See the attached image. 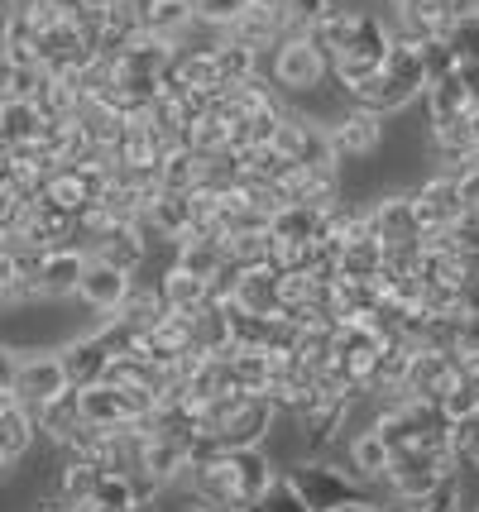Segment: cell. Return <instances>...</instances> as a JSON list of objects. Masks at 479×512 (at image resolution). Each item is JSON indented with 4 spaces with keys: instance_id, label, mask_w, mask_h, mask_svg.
<instances>
[{
    "instance_id": "6da1fadb",
    "label": "cell",
    "mask_w": 479,
    "mask_h": 512,
    "mask_svg": "<svg viewBox=\"0 0 479 512\" xmlns=\"http://www.w3.org/2000/svg\"><path fill=\"white\" fill-rule=\"evenodd\" d=\"M312 39L321 44V53L331 58V72L345 91L360 87L365 77L379 72V63L393 48V24L374 10H326L317 24H312Z\"/></svg>"
},
{
    "instance_id": "7a4b0ae2",
    "label": "cell",
    "mask_w": 479,
    "mask_h": 512,
    "mask_svg": "<svg viewBox=\"0 0 479 512\" xmlns=\"http://www.w3.org/2000/svg\"><path fill=\"white\" fill-rule=\"evenodd\" d=\"M192 484L202 498H211L216 508L235 512L240 503H250L274 484L278 474L269 465V455L259 446H226V450H197L192 455Z\"/></svg>"
},
{
    "instance_id": "3957f363",
    "label": "cell",
    "mask_w": 479,
    "mask_h": 512,
    "mask_svg": "<svg viewBox=\"0 0 479 512\" xmlns=\"http://www.w3.org/2000/svg\"><path fill=\"white\" fill-rule=\"evenodd\" d=\"M422 44L427 39L393 29V48H388V58L379 63V72L365 77L360 87H350L355 106H365L374 115H393V111H403V106H412L427 91V53H422Z\"/></svg>"
},
{
    "instance_id": "277c9868",
    "label": "cell",
    "mask_w": 479,
    "mask_h": 512,
    "mask_svg": "<svg viewBox=\"0 0 479 512\" xmlns=\"http://www.w3.org/2000/svg\"><path fill=\"white\" fill-rule=\"evenodd\" d=\"M278 407L269 393H226V398L202 407V431L197 450H226V446H259L274 426ZM192 450V455H197Z\"/></svg>"
},
{
    "instance_id": "5b68a950",
    "label": "cell",
    "mask_w": 479,
    "mask_h": 512,
    "mask_svg": "<svg viewBox=\"0 0 479 512\" xmlns=\"http://www.w3.org/2000/svg\"><path fill=\"white\" fill-rule=\"evenodd\" d=\"M288 484L297 489V498L307 503L312 512H336L345 503H360L369 498L365 479L355 469H336L331 460H307V465L288 469Z\"/></svg>"
},
{
    "instance_id": "8992f818",
    "label": "cell",
    "mask_w": 479,
    "mask_h": 512,
    "mask_svg": "<svg viewBox=\"0 0 479 512\" xmlns=\"http://www.w3.org/2000/svg\"><path fill=\"white\" fill-rule=\"evenodd\" d=\"M456 465L460 460L451 455V450H393V465H388L384 479H388V489H393V498L417 503L436 479L456 474Z\"/></svg>"
},
{
    "instance_id": "52a82bcc",
    "label": "cell",
    "mask_w": 479,
    "mask_h": 512,
    "mask_svg": "<svg viewBox=\"0 0 479 512\" xmlns=\"http://www.w3.org/2000/svg\"><path fill=\"white\" fill-rule=\"evenodd\" d=\"M269 149L288 163H321V168H336V144L331 130L317 125L312 115H278L274 134H269Z\"/></svg>"
},
{
    "instance_id": "ba28073f",
    "label": "cell",
    "mask_w": 479,
    "mask_h": 512,
    "mask_svg": "<svg viewBox=\"0 0 479 512\" xmlns=\"http://www.w3.org/2000/svg\"><path fill=\"white\" fill-rule=\"evenodd\" d=\"M77 407H82V417L101 431H115V426H135L144 422L149 412H154V402L130 393V388H120V383H87V388H77Z\"/></svg>"
},
{
    "instance_id": "9c48e42d",
    "label": "cell",
    "mask_w": 479,
    "mask_h": 512,
    "mask_svg": "<svg viewBox=\"0 0 479 512\" xmlns=\"http://www.w3.org/2000/svg\"><path fill=\"white\" fill-rule=\"evenodd\" d=\"M331 72V58L321 53L312 34H288L274 48V82L288 91H312L321 87V77Z\"/></svg>"
},
{
    "instance_id": "30bf717a",
    "label": "cell",
    "mask_w": 479,
    "mask_h": 512,
    "mask_svg": "<svg viewBox=\"0 0 479 512\" xmlns=\"http://www.w3.org/2000/svg\"><path fill=\"white\" fill-rule=\"evenodd\" d=\"M460 383V359L451 350H436V345H417L408 359V393L412 398H432L441 402L451 388Z\"/></svg>"
},
{
    "instance_id": "8fae6325",
    "label": "cell",
    "mask_w": 479,
    "mask_h": 512,
    "mask_svg": "<svg viewBox=\"0 0 479 512\" xmlns=\"http://www.w3.org/2000/svg\"><path fill=\"white\" fill-rule=\"evenodd\" d=\"M226 302L240 307L250 316H283V292H278V273L269 264H254V268H235L226 288Z\"/></svg>"
},
{
    "instance_id": "7c38bea8",
    "label": "cell",
    "mask_w": 479,
    "mask_h": 512,
    "mask_svg": "<svg viewBox=\"0 0 479 512\" xmlns=\"http://www.w3.org/2000/svg\"><path fill=\"white\" fill-rule=\"evenodd\" d=\"M130 268H115V264H106V259H92L87 254V268H82V283H77V297L92 307V312H101V316H115L120 312V302L130 297Z\"/></svg>"
},
{
    "instance_id": "4fadbf2b",
    "label": "cell",
    "mask_w": 479,
    "mask_h": 512,
    "mask_svg": "<svg viewBox=\"0 0 479 512\" xmlns=\"http://www.w3.org/2000/svg\"><path fill=\"white\" fill-rule=\"evenodd\" d=\"M15 398L29 407V412H39L44 402H53L58 393H68L72 383L63 374V359L58 355H34V359H20V374H15Z\"/></svg>"
},
{
    "instance_id": "5bb4252c",
    "label": "cell",
    "mask_w": 479,
    "mask_h": 512,
    "mask_svg": "<svg viewBox=\"0 0 479 512\" xmlns=\"http://www.w3.org/2000/svg\"><path fill=\"white\" fill-rule=\"evenodd\" d=\"M82 268H87V249L82 245L44 249L39 264H34V288H39V297H72L77 283H82Z\"/></svg>"
},
{
    "instance_id": "9a60e30c",
    "label": "cell",
    "mask_w": 479,
    "mask_h": 512,
    "mask_svg": "<svg viewBox=\"0 0 479 512\" xmlns=\"http://www.w3.org/2000/svg\"><path fill=\"white\" fill-rule=\"evenodd\" d=\"M412 206H417L422 230H446V225L465 211V197H460L456 173H432V178L412 192Z\"/></svg>"
},
{
    "instance_id": "2e32d148",
    "label": "cell",
    "mask_w": 479,
    "mask_h": 512,
    "mask_svg": "<svg viewBox=\"0 0 479 512\" xmlns=\"http://www.w3.org/2000/svg\"><path fill=\"white\" fill-rule=\"evenodd\" d=\"M87 254L106 259L115 268H139V259H144V230H139V221H101L87 235Z\"/></svg>"
},
{
    "instance_id": "e0dca14e",
    "label": "cell",
    "mask_w": 479,
    "mask_h": 512,
    "mask_svg": "<svg viewBox=\"0 0 479 512\" xmlns=\"http://www.w3.org/2000/svg\"><path fill=\"white\" fill-rule=\"evenodd\" d=\"M283 206L302 201V206H336V168H321V163H293L283 178H278Z\"/></svg>"
},
{
    "instance_id": "ac0fdd59",
    "label": "cell",
    "mask_w": 479,
    "mask_h": 512,
    "mask_svg": "<svg viewBox=\"0 0 479 512\" xmlns=\"http://www.w3.org/2000/svg\"><path fill=\"white\" fill-rule=\"evenodd\" d=\"M139 24L149 39H163V44H187V34L197 29V10L192 0H144L139 5Z\"/></svg>"
},
{
    "instance_id": "d6986e66",
    "label": "cell",
    "mask_w": 479,
    "mask_h": 512,
    "mask_svg": "<svg viewBox=\"0 0 479 512\" xmlns=\"http://www.w3.org/2000/svg\"><path fill=\"white\" fill-rule=\"evenodd\" d=\"M58 359H63V374H68L72 388H87V383H101V379H106V369H111L115 350H111V340L96 331V335L72 340V345Z\"/></svg>"
},
{
    "instance_id": "ffe728a7",
    "label": "cell",
    "mask_w": 479,
    "mask_h": 512,
    "mask_svg": "<svg viewBox=\"0 0 479 512\" xmlns=\"http://www.w3.org/2000/svg\"><path fill=\"white\" fill-rule=\"evenodd\" d=\"M379 134H384V115L365 111V106H355V111H345L336 125H331V144H336V158H365L379 149Z\"/></svg>"
},
{
    "instance_id": "44dd1931",
    "label": "cell",
    "mask_w": 479,
    "mask_h": 512,
    "mask_svg": "<svg viewBox=\"0 0 479 512\" xmlns=\"http://www.w3.org/2000/svg\"><path fill=\"white\" fill-rule=\"evenodd\" d=\"M350 402L355 398H345V393H336V398H317V402H307L297 417H302V441H307V450L312 455H321V450H331V441H336V431L345 426V412H350Z\"/></svg>"
},
{
    "instance_id": "7402d4cb",
    "label": "cell",
    "mask_w": 479,
    "mask_h": 512,
    "mask_svg": "<svg viewBox=\"0 0 479 512\" xmlns=\"http://www.w3.org/2000/svg\"><path fill=\"white\" fill-rule=\"evenodd\" d=\"M192 221H197V211H192V192H163L149 201V211L139 216V225H149L154 235H163V240H183L187 230H192Z\"/></svg>"
},
{
    "instance_id": "603a6c76",
    "label": "cell",
    "mask_w": 479,
    "mask_h": 512,
    "mask_svg": "<svg viewBox=\"0 0 479 512\" xmlns=\"http://www.w3.org/2000/svg\"><path fill=\"white\" fill-rule=\"evenodd\" d=\"M192 441H178V436H149L144 431V474H154L163 489L173 484V479H183L187 469H192Z\"/></svg>"
},
{
    "instance_id": "cb8c5ba5",
    "label": "cell",
    "mask_w": 479,
    "mask_h": 512,
    "mask_svg": "<svg viewBox=\"0 0 479 512\" xmlns=\"http://www.w3.org/2000/svg\"><path fill=\"white\" fill-rule=\"evenodd\" d=\"M159 297H163V307H168V312L192 316L197 307H206L216 292H211V283H206V278L187 273L183 264H168V273L159 278Z\"/></svg>"
},
{
    "instance_id": "d4e9b609",
    "label": "cell",
    "mask_w": 479,
    "mask_h": 512,
    "mask_svg": "<svg viewBox=\"0 0 479 512\" xmlns=\"http://www.w3.org/2000/svg\"><path fill=\"white\" fill-rule=\"evenodd\" d=\"M173 264H183L187 273H197V278H206V283H216V278L230 268V259H226L221 235H183V240H178V259H173Z\"/></svg>"
},
{
    "instance_id": "484cf974",
    "label": "cell",
    "mask_w": 479,
    "mask_h": 512,
    "mask_svg": "<svg viewBox=\"0 0 479 512\" xmlns=\"http://www.w3.org/2000/svg\"><path fill=\"white\" fill-rule=\"evenodd\" d=\"M221 34H226V39H235V44L254 48V53H264V48H278V39H283V24H278L274 5H250V10L230 24V29H221Z\"/></svg>"
},
{
    "instance_id": "4316f807",
    "label": "cell",
    "mask_w": 479,
    "mask_h": 512,
    "mask_svg": "<svg viewBox=\"0 0 479 512\" xmlns=\"http://www.w3.org/2000/svg\"><path fill=\"white\" fill-rule=\"evenodd\" d=\"M374 235V225H369V206H326V221H321V240L331 249H345L355 245V240H365Z\"/></svg>"
},
{
    "instance_id": "83f0119b",
    "label": "cell",
    "mask_w": 479,
    "mask_h": 512,
    "mask_svg": "<svg viewBox=\"0 0 479 512\" xmlns=\"http://www.w3.org/2000/svg\"><path fill=\"white\" fill-rule=\"evenodd\" d=\"M211 63H216V77H221V91L226 87H240V82H250L254 72H259V53L245 44H235L226 34H216V44H211Z\"/></svg>"
},
{
    "instance_id": "f1b7e54d",
    "label": "cell",
    "mask_w": 479,
    "mask_h": 512,
    "mask_svg": "<svg viewBox=\"0 0 479 512\" xmlns=\"http://www.w3.org/2000/svg\"><path fill=\"white\" fill-rule=\"evenodd\" d=\"M321 221L326 211L321 206H302V201H288L269 216V235L274 240H321Z\"/></svg>"
},
{
    "instance_id": "f546056e",
    "label": "cell",
    "mask_w": 479,
    "mask_h": 512,
    "mask_svg": "<svg viewBox=\"0 0 479 512\" xmlns=\"http://www.w3.org/2000/svg\"><path fill=\"white\" fill-rule=\"evenodd\" d=\"M422 101H427V120H456V115H475V106H470V91H465V82H460V72L427 82Z\"/></svg>"
},
{
    "instance_id": "4dcf8cb0",
    "label": "cell",
    "mask_w": 479,
    "mask_h": 512,
    "mask_svg": "<svg viewBox=\"0 0 479 512\" xmlns=\"http://www.w3.org/2000/svg\"><path fill=\"white\" fill-rule=\"evenodd\" d=\"M388 465H393V446L384 441V431H379V426L360 431V436H355V446H350V469L369 484V479H384Z\"/></svg>"
},
{
    "instance_id": "1f68e13d",
    "label": "cell",
    "mask_w": 479,
    "mask_h": 512,
    "mask_svg": "<svg viewBox=\"0 0 479 512\" xmlns=\"http://www.w3.org/2000/svg\"><path fill=\"white\" fill-rule=\"evenodd\" d=\"M34 417H39V426H44V431L53 436V441H58V446H68L72 436L82 431V422H87V417H82V407H77V388L58 393L53 402H44V407H39Z\"/></svg>"
},
{
    "instance_id": "d6a6232c",
    "label": "cell",
    "mask_w": 479,
    "mask_h": 512,
    "mask_svg": "<svg viewBox=\"0 0 479 512\" xmlns=\"http://www.w3.org/2000/svg\"><path fill=\"white\" fill-rule=\"evenodd\" d=\"M39 39H44V29L34 20H24V15H5V24H0L5 63H39Z\"/></svg>"
},
{
    "instance_id": "836d02e7",
    "label": "cell",
    "mask_w": 479,
    "mask_h": 512,
    "mask_svg": "<svg viewBox=\"0 0 479 512\" xmlns=\"http://www.w3.org/2000/svg\"><path fill=\"white\" fill-rule=\"evenodd\" d=\"M101 15V53H115V48H125L130 39L144 34V24H139V0H120L111 10H96Z\"/></svg>"
},
{
    "instance_id": "e575fe53",
    "label": "cell",
    "mask_w": 479,
    "mask_h": 512,
    "mask_svg": "<svg viewBox=\"0 0 479 512\" xmlns=\"http://www.w3.org/2000/svg\"><path fill=\"white\" fill-rule=\"evenodd\" d=\"M163 312H168V307H163L159 288H130V297L120 302V312H115L111 321H120V326H125V331L139 340V335L149 331V326H154Z\"/></svg>"
},
{
    "instance_id": "d590c367",
    "label": "cell",
    "mask_w": 479,
    "mask_h": 512,
    "mask_svg": "<svg viewBox=\"0 0 479 512\" xmlns=\"http://www.w3.org/2000/svg\"><path fill=\"white\" fill-rule=\"evenodd\" d=\"M159 187L163 192H197L202 187V158L192 149H168L159 163Z\"/></svg>"
},
{
    "instance_id": "8d00e7d4",
    "label": "cell",
    "mask_w": 479,
    "mask_h": 512,
    "mask_svg": "<svg viewBox=\"0 0 479 512\" xmlns=\"http://www.w3.org/2000/svg\"><path fill=\"white\" fill-rule=\"evenodd\" d=\"M44 130V115L34 101H0V139L5 144H29Z\"/></svg>"
},
{
    "instance_id": "74e56055",
    "label": "cell",
    "mask_w": 479,
    "mask_h": 512,
    "mask_svg": "<svg viewBox=\"0 0 479 512\" xmlns=\"http://www.w3.org/2000/svg\"><path fill=\"white\" fill-rule=\"evenodd\" d=\"M379 268H384L379 235H365V240H355V245L336 249V273H341V278H374Z\"/></svg>"
},
{
    "instance_id": "f35d334b",
    "label": "cell",
    "mask_w": 479,
    "mask_h": 512,
    "mask_svg": "<svg viewBox=\"0 0 479 512\" xmlns=\"http://www.w3.org/2000/svg\"><path fill=\"white\" fill-rule=\"evenodd\" d=\"M34 431H39V417H34L24 402H15V407L0 417V450H5L10 460H20L24 450H29V441H34Z\"/></svg>"
},
{
    "instance_id": "ab89813d",
    "label": "cell",
    "mask_w": 479,
    "mask_h": 512,
    "mask_svg": "<svg viewBox=\"0 0 479 512\" xmlns=\"http://www.w3.org/2000/svg\"><path fill=\"white\" fill-rule=\"evenodd\" d=\"M221 245H226L230 268H254V264H269L274 235L269 230H245V235H226Z\"/></svg>"
},
{
    "instance_id": "60d3db41",
    "label": "cell",
    "mask_w": 479,
    "mask_h": 512,
    "mask_svg": "<svg viewBox=\"0 0 479 512\" xmlns=\"http://www.w3.org/2000/svg\"><path fill=\"white\" fill-rule=\"evenodd\" d=\"M96 479H101V465L87 460V455H72L68 469H63V484H58V498L77 508V503H87V498H92Z\"/></svg>"
},
{
    "instance_id": "b9f144b4",
    "label": "cell",
    "mask_w": 479,
    "mask_h": 512,
    "mask_svg": "<svg viewBox=\"0 0 479 512\" xmlns=\"http://www.w3.org/2000/svg\"><path fill=\"white\" fill-rule=\"evenodd\" d=\"M87 503H96V508H115V512L139 508L135 479H130V474H115V469H101V479H96V489H92Z\"/></svg>"
},
{
    "instance_id": "7bdbcfd3",
    "label": "cell",
    "mask_w": 479,
    "mask_h": 512,
    "mask_svg": "<svg viewBox=\"0 0 479 512\" xmlns=\"http://www.w3.org/2000/svg\"><path fill=\"white\" fill-rule=\"evenodd\" d=\"M278 24H283V39L288 34H312V24L331 10V0H274Z\"/></svg>"
},
{
    "instance_id": "ee69618b",
    "label": "cell",
    "mask_w": 479,
    "mask_h": 512,
    "mask_svg": "<svg viewBox=\"0 0 479 512\" xmlns=\"http://www.w3.org/2000/svg\"><path fill=\"white\" fill-rule=\"evenodd\" d=\"M235 512H312L302 498H297V489L288 484V479H274L269 489L259 493V498H250V503H240Z\"/></svg>"
},
{
    "instance_id": "f6af8a7d",
    "label": "cell",
    "mask_w": 479,
    "mask_h": 512,
    "mask_svg": "<svg viewBox=\"0 0 479 512\" xmlns=\"http://www.w3.org/2000/svg\"><path fill=\"white\" fill-rule=\"evenodd\" d=\"M446 48L456 53V63L460 67H470V63H479V15H465V20H451L446 24Z\"/></svg>"
},
{
    "instance_id": "bcb514c9",
    "label": "cell",
    "mask_w": 479,
    "mask_h": 512,
    "mask_svg": "<svg viewBox=\"0 0 479 512\" xmlns=\"http://www.w3.org/2000/svg\"><path fill=\"white\" fill-rule=\"evenodd\" d=\"M254 0H192V10H197V24H206V29H230V24L240 20L245 10H250Z\"/></svg>"
},
{
    "instance_id": "7dc6e473",
    "label": "cell",
    "mask_w": 479,
    "mask_h": 512,
    "mask_svg": "<svg viewBox=\"0 0 479 512\" xmlns=\"http://www.w3.org/2000/svg\"><path fill=\"white\" fill-rule=\"evenodd\" d=\"M412 512H460V479H456V474L436 479L432 489L412 503Z\"/></svg>"
},
{
    "instance_id": "c3c4849f",
    "label": "cell",
    "mask_w": 479,
    "mask_h": 512,
    "mask_svg": "<svg viewBox=\"0 0 479 512\" xmlns=\"http://www.w3.org/2000/svg\"><path fill=\"white\" fill-rule=\"evenodd\" d=\"M451 450H456L460 465H475L479 469V412L451 422Z\"/></svg>"
},
{
    "instance_id": "681fc988",
    "label": "cell",
    "mask_w": 479,
    "mask_h": 512,
    "mask_svg": "<svg viewBox=\"0 0 479 512\" xmlns=\"http://www.w3.org/2000/svg\"><path fill=\"white\" fill-rule=\"evenodd\" d=\"M441 412L451 417V422H460V417H470V412H479V383L460 379L446 398H441Z\"/></svg>"
},
{
    "instance_id": "f907efd6",
    "label": "cell",
    "mask_w": 479,
    "mask_h": 512,
    "mask_svg": "<svg viewBox=\"0 0 479 512\" xmlns=\"http://www.w3.org/2000/svg\"><path fill=\"white\" fill-rule=\"evenodd\" d=\"M456 316H479V273L460 278V288H456Z\"/></svg>"
},
{
    "instance_id": "816d5d0a",
    "label": "cell",
    "mask_w": 479,
    "mask_h": 512,
    "mask_svg": "<svg viewBox=\"0 0 479 512\" xmlns=\"http://www.w3.org/2000/svg\"><path fill=\"white\" fill-rule=\"evenodd\" d=\"M456 182H460V197H465V206H479V158L470 163V168H460Z\"/></svg>"
},
{
    "instance_id": "f5cc1de1",
    "label": "cell",
    "mask_w": 479,
    "mask_h": 512,
    "mask_svg": "<svg viewBox=\"0 0 479 512\" xmlns=\"http://www.w3.org/2000/svg\"><path fill=\"white\" fill-rule=\"evenodd\" d=\"M15 374H20V355L0 345V388H10V383H15Z\"/></svg>"
},
{
    "instance_id": "db71d44e",
    "label": "cell",
    "mask_w": 479,
    "mask_h": 512,
    "mask_svg": "<svg viewBox=\"0 0 479 512\" xmlns=\"http://www.w3.org/2000/svg\"><path fill=\"white\" fill-rule=\"evenodd\" d=\"M336 512H384L379 503H369V498H360V503H345V508H336Z\"/></svg>"
},
{
    "instance_id": "11a10c76",
    "label": "cell",
    "mask_w": 479,
    "mask_h": 512,
    "mask_svg": "<svg viewBox=\"0 0 479 512\" xmlns=\"http://www.w3.org/2000/svg\"><path fill=\"white\" fill-rule=\"evenodd\" d=\"M15 402H20V398H15V388H0V417H5V412H10Z\"/></svg>"
},
{
    "instance_id": "9f6ffc18",
    "label": "cell",
    "mask_w": 479,
    "mask_h": 512,
    "mask_svg": "<svg viewBox=\"0 0 479 512\" xmlns=\"http://www.w3.org/2000/svg\"><path fill=\"white\" fill-rule=\"evenodd\" d=\"M87 10H111V5H120V0H82Z\"/></svg>"
},
{
    "instance_id": "6f0895ef",
    "label": "cell",
    "mask_w": 479,
    "mask_h": 512,
    "mask_svg": "<svg viewBox=\"0 0 479 512\" xmlns=\"http://www.w3.org/2000/svg\"><path fill=\"white\" fill-rule=\"evenodd\" d=\"M44 512H72V503H63V498H53V503H44Z\"/></svg>"
},
{
    "instance_id": "680465c9",
    "label": "cell",
    "mask_w": 479,
    "mask_h": 512,
    "mask_svg": "<svg viewBox=\"0 0 479 512\" xmlns=\"http://www.w3.org/2000/svg\"><path fill=\"white\" fill-rule=\"evenodd\" d=\"M5 465H10V455H5V450H0V469H5Z\"/></svg>"
},
{
    "instance_id": "91938a15",
    "label": "cell",
    "mask_w": 479,
    "mask_h": 512,
    "mask_svg": "<svg viewBox=\"0 0 479 512\" xmlns=\"http://www.w3.org/2000/svg\"><path fill=\"white\" fill-rule=\"evenodd\" d=\"M254 5H274V0H254Z\"/></svg>"
},
{
    "instance_id": "94428289",
    "label": "cell",
    "mask_w": 479,
    "mask_h": 512,
    "mask_svg": "<svg viewBox=\"0 0 479 512\" xmlns=\"http://www.w3.org/2000/svg\"><path fill=\"white\" fill-rule=\"evenodd\" d=\"M331 5H336V0H331Z\"/></svg>"
},
{
    "instance_id": "6125c7cd",
    "label": "cell",
    "mask_w": 479,
    "mask_h": 512,
    "mask_svg": "<svg viewBox=\"0 0 479 512\" xmlns=\"http://www.w3.org/2000/svg\"><path fill=\"white\" fill-rule=\"evenodd\" d=\"M475 512H479V508H475Z\"/></svg>"
}]
</instances>
